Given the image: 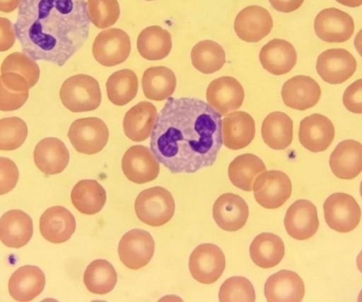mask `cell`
Here are the masks:
<instances>
[{
  "label": "cell",
  "mask_w": 362,
  "mask_h": 302,
  "mask_svg": "<svg viewBox=\"0 0 362 302\" xmlns=\"http://www.w3.org/2000/svg\"><path fill=\"white\" fill-rule=\"evenodd\" d=\"M150 144L171 173L211 167L223 146L221 115L202 100L169 98L157 116Z\"/></svg>",
  "instance_id": "cell-1"
},
{
  "label": "cell",
  "mask_w": 362,
  "mask_h": 302,
  "mask_svg": "<svg viewBox=\"0 0 362 302\" xmlns=\"http://www.w3.org/2000/svg\"><path fill=\"white\" fill-rule=\"evenodd\" d=\"M14 28L23 53L62 67L88 40L87 2L21 0Z\"/></svg>",
  "instance_id": "cell-2"
},
{
  "label": "cell",
  "mask_w": 362,
  "mask_h": 302,
  "mask_svg": "<svg viewBox=\"0 0 362 302\" xmlns=\"http://www.w3.org/2000/svg\"><path fill=\"white\" fill-rule=\"evenodd\" d=\"M62 103L72 112H93L102 101L99 82L87 74L70 76L59 91Z\"/></svg>",
  "instance_id": "cell-3"
},
{
  "label": "cell",
  "mask_w": 362,
  "mask_h": 302,
  "mask_svg": "<svg viewBox=\"0 0 362 302\" xmlns=\"http://www.w3.org/2000/svg\"><path fill=\"white\" fill-rule=\"evenodd\" d=\"M135 211L144 224L152 227L163 226L175 214V201L167 189L153 187L139 193L135 202Z\"/></svg>",
  "instance_id": "cell-4"
},
{
  "label": "cell",
  "mask_w": 362,
  "mask_h": 302,
  "mask_svg": "<svg viewBox=\"0 0 362 302\" xmlns=\"http://www.w3.org/2000/svg\"><path fill=\"white\" fill-rule=\"evenodd\" d=\"M68 137L78 153L93 155L105 148L110 139V131L103 120L90 117L74 121L68 132Z\"/></svg>",
  "instance_id": "cell-5"
},
{
  "label": "cell",
  "mask_w": 362,
  "mask_h": 302,
  "mask_svg": "<svg viewBox=\"0 0 362 302\" xmlns=\"http://www.w3.org/2000/svg\"><path fill=\"white\" fill-rule=\"evenodd\" d=\"M255 201L266 209H276L284 205L291 195V178L282 171H265L253 182Z\"/></svg>",
  "instance_id": "cell-6"
},
{
  "label": "cell",
  "mask_w": 362,
  "mask_h": 302,
  "mask_svg": "<svg viewBox=\"0 0 362 302\" xmlns=\"http://www.w3.org/2000/svg\"><path fill=\"white\" fill-rule=\"evenodd\" d=\"M132 51L131 38L127 32L117 28L98 34L93 45V53L98 63L114 67L124 63Z\"/></svg>",
  "instance_id": "cell-7"
},
{
  "label": "cell",
  "mask_w": 362,
  "mask_h": 302,
  "mask_svg": "<svg viewBox=\"0 0 362 302\" xmlns=\"http://www.w3.org/2000/svg\"><path fill=\"white\" fill-rule=\"evenodd\" d=\"M225 269V255L214 244H202L189 256V269L192 277L200 284H214L221 277Z\"/></svg>",
  "instance_id": "cell-8"
},
{
  "label": "cell",
  "mask_w": 362,
  "mask_h": 302,
  "mask_svg": "<svg viewBox=\"0 0 362 302\" xmlns=\"http://www.w3.org/2000/svg\"><path fill=\"white\" fill-rule=\"evenodd\" d=\"M323 209L329 228L338 233H350L361 222V209L358 203L354 197L346 193L329 195Z\"/></svg>",
  "instance_id": "cell-9"
},
{
  "label": "cell",
  "mask_w": 362,
  "mask_h": 302,
  "mask_svg": "<svg viewBox=\"0 0 362 302\" xmlns=\"http://www.w3.org/2000/svg\"><path fill=\"white\" fill-rule=\"evenodd\" d=\"M119 258L127 269L137 271L148 265L155 254L152 235L142 229H132L123 236L118 248Z\"/></svg>",
  "instance_id": "cell-10"
},
{
  "label": "cell",
  "mask_w": 362,
  "mask_h": 302,
  "mask_svg": "<svg viewBox=\"0 0 362 302\" xmlns=\"http://www.w3.org/2000/svg\"><path fill=\"white\" fill-rule=\"evenodd\" d=\"M355 31L352 16L339 8H325L315 19V32L321 40L340 44L352 37Z\"/></svg>",
  "instance_id": "cell-11"
},
{
  "label": "cell",
  "mask_w": 362,
  "mask_h": 302,
  "mask_svg": "<svg viewBox=\"0 0 362 302\" xmlns=\"http://www.w3.org/2000/svg\"><path fill=\"white\" fill-rule=\"evenodd\" d=\"M150 149L134 146L125 152L122 158V171L127 180L142 185L158 178L160 165Z\"/></svg>",
  "instance_id": "cell-12"
},
{
  "label": "cell",
  "mask_w": 362,
  "mask_h": 302,
  "mask_svg": "<svg viewBox=\"0 0 362 302\" xmlns=\"http://www.w3.org/2000/svg\"><path fill=\"white\" fill-rule=\"evenodd\" d=\"M356 69V59L346 49H329L323 51L317 59V72L329 84L346 82Z\"/></svg>",
  "instance_id": "cell-13"
},
{
  "label": "cell",
  "mask_w": 362,
  "mask_h": 302,
  "mask_svg": "<svg viewBox=\"0 0 362 302\" xmlns=\"http://www.w3.org/2000/svg\"><path fill=\"white\" fill-rule=\"evenodd\" d=\"M206 101L217 112L227 116L243 105L245 91L242 84L232 76L212 81L206 88Z\"/></svg>",
  "instance_id": "cell-14"
},
{
  "label": "cell",
  "mask_w": 362,
  "mask_h": 302,
  "mask_svg": "<svg viewBox=\"0 0 362 302\" xmlns=\"http://www.w3.org/2000/svg\"><path fill=\"white\" fill-rule=\"evenodd\" d=\"M274 27L272 15L263 6H249L243 8L234 21L236 35L246 42H259L269 35Z\"/></svg>",
  "instance_id": "cell-15"
},
{
  "label": "cell",
  "mask_w": 362,
  "mask_h": 302,
  "mask_svg": "<svg viewBox=\"0 0 362 302\" xmlns=\"http://www.w3.org/2000/svg\"><path fill=\"white\" fill-rule=\"evenodd\" d=\"M249 218V208L240 195L226 193L221 195L213 205V219L223 231H240L246 225Z\"/></svg>",
  "instance_id": "cell-16"
},
{
  "label": "cell",
  "mask_w": 362,
  "mask_h": 302,
  "mask_svg": "<svg viewBox=\"0 0 362 302\" xmlns=\"http://www.w3.org/2000/svg\"><path fill=\"white\" fill-rule=\"evenodd\" d=\"M284 225L287 233L293 239H310L319 229L316 206L306 199L295 202L287 210Z\"/></svg>",
  "instance_id": "cell-17"
},
{
  "label": "cell",
  "mask_w": 362,
  "mask_h": 302,
  "mask_svg": "<svg viewBox=\"0 0 362 302\" xmlns=\"http://www.w3.org/2000/svg\"><path fill=\"white\" fill-rule=\"evenodd\" d=\"M335 138V127L327 117L310 115L300 123L299 139L306 150L320 153L327 150Z\"/></svg>",
  "instance_id": "cell-18"
},
{
  "label": "cell",
  "mask_w": 362,
  "mask_h": 302,
  "mask_svg": "<svg viewBox=\"0 0 362 302\" xmlns=\"http://www.w3.org/2000/svg\"><path fill=\"white\" fill-rule=\"evenodd\" d=\"M320 97V86L310 76H293L282 87L283 102L293 110H306L314 108Z\"/></svg>",
  "instance_id": "cell-19"
},
{
  "label": "cell",
  "mask_w": 362,
  "mask_h": 302,
  "mask_svg": "<svg viewBox=\"0 0 362 302\" xmlns=\"http://www.w3.org/2000/svg\"><path fill=\"white\" fill-rule=\"evenodd\" d=\"M255 136V122L252 117L245 112H233L221 120L223 144L230 150L246 148Z\"/></svg>",
  "instance_id": "cell-20"
},
{
  "label": "cell",
  "mask_w": 362,
  "mask_h": 302,
  "mask_svg": "<svg viewBox=\"0 0 362 302\" xmlns=\"http://www.w3.org/2000/svg\"><path fill=\"white\" fill-rule=\"evenodd\" d=\"M74 214L62 206L49 208L40 220V231L45 240L53 244L67 242L76 231Z\"/></svg>",
  "instance_id": "cell-21"
},
{
  "label": "cell",
  "mask_w": 362,
  "mask_h": 302,
  "mask_svg": "<svg viewBox=\"0 0 362 302\" xmlns=\"http://www.w3.org/2000/svg\"><path fill=\"white\" fill-rule=\"evenodd\" d=\"M264 292L269 302H299L305 294V286L295 272L280 271L268 278Z\"/></svg>",
  "instance_id": "cell-22"
},
{
  "label": "cell",
  "mask_w": 362,
  "mask_h": 302,
  "mask_svg": "<svg viewBox=\"0 0 362 302\" xmlns=\"http://www.w3.org/2000/svg\"><path fill=\"white\" fill-rule=\"evenodd\" d=\"M33 221L21 210H11L0 218V241L10 248H21L33 237Z\"/></svg>",
  "instance_id": "cell-23"
},
{
  "label": "cell",
  "mask_w": 362,
  "mask_h": 302,
  "mask_svg": "<svg viewBox=\"0 0 362 302\" xmlns=\"http://www.w3.org/2000/svg\"><path fill=\"white\" fill-rule=\"evenodd\" d=\"M295 47L284 40H270L259 52V62L264 69L274 76H283L293 70L297 64Z\"/></svg>",
  "instance_id": "cell-24"
},
{
  "label": "cell",
  "mask_w": 362,
  "mask_h": 302,
  "mask_svg": "<svg viewBox=\"0 0 362 302\" xmlns=\"http://www.w3.org/2000/svg\"><path fill=\"white\" fill-rule=\"evenodd\" d=\"M69 159L67 146L57 138H45L34 150V163L46 175L62 173L67 168Z\"/></svg>",
  "instance_id": "cell-25"
},
{
  "label": "cell",
  "mask_w": 362,
  "mask_h": 302,
  "mask_svg": "<svg viewBox=\"0 0 362 302\" xmlns=\"http://www.w3.org/2000/svg\"><path fill=\"white\" fill-rule=\"evenodd\" d=\"M46 284L44 272L37 267L25 265L19 267L11 276L8 292L14 301L27 302L33 301L42 294Z\"/></svg>",
  "instance_id": "cell-26"
},
{
  "label": "cell",
  "mask_w": 362,
  "mask_h": 302,
  "mask_svg": "<svg viewBox=\"0 0 362 302\" xmlns=\"http://www.w3.org/2000/svg\"><path fill=\"white\" fill-rule=\"evenodd\" d=\"M158 114L151 102H139L125 114L123 129L132 141L142 142L152 135Z\"/></svg>",
  "instance_id": "cell-27"
},
{
  "label": "cell",
  "mask_w": 362,
  "mask_h": 302,
  "mask_svg": "<svg viewBox=\"0 0 362 302\" xmlns=\"http://www.w3.org/2000/svg\"><path fill=\"white\" fill-rule=\"evenodd\" d=\"M332 171L341 180H353L362 172V144L344 140L336 146L329 159Z\"/></svg>",
  "instance_id": "cell-28"
},
{
  "label": "cell",
  "mask_w": 362,
  "mask_h": 302,
  "mask_svg": "<svg viewBox=\"0 0 362 302\" xmlns=\"http://www.w3.org/2000/svg\"><path fill=\"white\" fill-rule=\"evenodd\" d=\"M264 142L274 150H285L291 146L293 138V122L288 115L274 112L268 115L262 125Z\"/></svg>",
  "instance_id": "cell-29"
},
{
  "label": "cell",
  "mask_w": 362,
  "mask_h": 302,
  "mask_svg": "<svg viewBox=\"0 0 362 302\" xmlns=\"http://www.w3.org/2000/svg\"><path fill=\"white\" fill-rule=\"evenodd\" d=\"M176 85L175 74L165 66L148 68L142 76L144 95L152 101H165L171 98Z\"/></svg>",
  "instance_id": "cell-30"
},
{
  "label": "cell",
  "mask_w": 362,
  "mask_h": 302,
  "mask_svg": "<svg viewBox=\"0 0 362 302\" xmlns=\"http://www.w3.org/2000/svg\"><path fill=\"white\" fill-rule=\"evenodd\" d=\"M172 36L168 30L159 25H151L142 30L138 36L139 54L148 61H161L172 51Z\"/></svg>",
  "instance_id": "cell-31"
},
{
  "label": "cell",
  "mask_w": 362,
  "mask_h": 302,
  "mask_svg": "<svg viewBox=\"0 0 362 302\" xmlns=\"http://www.w3.org/2000/svg\"><path fill=\"white\" fill-rule=\"evenodd\" d=\"M284 243L280 237L274 233H261L251 243V260L261 269L276 267L284 258Z\"/></svg>",
  "instance_id": "cell-32"
},
{
  "label": "cell",
  "mask_w": 362,
  "mask_h": 302,
  "mask_svg": "<svg viewBox=\"0 0 362 302\" xmlns=\"http://www.w3.org/2000/svg\"><path fill=\"white\" fill-rule=\"evenodd\" d=\"M71 202L81 214L93 216L105 206V189L97 180H81L72 189Z\"/></svg>",
  "instance_id": "cell-33"
},
{
  "label": "cell",
  "mask_w": 362,
  "mask_h": 302,
  "mask_svg": "<svg viewBox=\"0 0 362 302\" xmlns=\"http://www.w3.org/2000/svg\"><path fill=\"white\" fill-rule=\"evenodd\" d=\"M265 171V163L259 157L253 154H243L230 163L228 174L230 182L236 188L250 192L255 178Z\"/></svg>",
  "instance_id": "cell-34"
},
{
  "label": "cell",
  "mask_w": 362,
  "mask_h": 302,
  "mask_svg": "<svg viewBox=\"0 0 362 302\" xmlns=\"http://www.w3.org/2000/svg\"><path fill=\"white\" fill-rule=\"evenodd\" d=\"M118 281V275L112 263L99 259L87 267L84 284L93 294L105 295L112 292Z\"/></svg>",
  "instance_id": "cell-35"
},
{
  "label": "cell",
  "mask_w": 362,
  "mask_h": 302,
  "mask_svg": "<svg viewBox=\"0 0 362 302\" xmlns=\"http://www.w3.org/2000/svg\"><path fill=\"white\" fill-rule=\"evenodd\" d=\"M110 101L115 105L124 106L135 99L138 93V78L131 69L114 72L106 83Z\"/></svg>",
  "instance_id": "cell-36"
},
{
  "label": "cell",
  "mask_w": 362,
  "mask_h": 302,
  "mask_svg": "<svg viewBox=\"0 0 362 302\" xmlns=\"http://www.w3.org/2000/svg\"><path fill=\"white\" fill-rule=\"evenodd\" d=\"M192 64L204 74L218 71L226 64V52L218 42L213 40H202L192 49Z\"/></svg>",
  "instance_id": "cell-37"
},
{
  "label": "cell",
  "mask_w": 362,
  "mask_h": 302,
  "mask_svg": "<svg viewBox=\"0 0 362 302\" xmlns=\"http://www.w3.org/2000/svg\"><path fill=\"white\" fill-rule=\"evenodd\" d=\"M28 127L18 117L0 119V151H14L25 144Z\"/></svg>",
  "instance_id": "cell-38"
},
{
  "label": "cell",
  "mask_w": 362,
  "mask_h": 302,
  "mask_svg": "<svg viewBox=\"0 0 362 302\" xmlns=\"http://www.w3.org/2000/svg\"><path fill=\"white\" fill-rule=\"evenodd\" d=\"M12 71L23 76L29 83L30 88L35 86L40 80V70L36 61L23 52H15L8 55L2 63L0 72Z\"/></svg>",
  "instance_id": "cell-39"
},
{
  "label": "cell",
  "mask_w": 362,
  "mask_h": 302,
  "mask_svg": "<svg viewBox=\"0 0 362 302\" xmlns=\"http://www.w3.org/2000/svg\"><path fill=\"white\" fill-rule=\"evenodd\" d=\"M87 10L90 23L99 29L114 25L121 13L118 0H88Z\"/></svg>",
  "instance_id": "cell-40"
},
{
  "label": "cell",
  "mask_w": 362,
  "mask_h": 302,
  "mask_svg": "<svg viewBox=\"0 0 362 302\" xmlns=\"http://www.w3.org/2000/svg\"><path fill=\"white\" fill-rule=\"evenodd\" d=\"M221 302L255 301V291L247 278L234 276L223 282L218 294Z\"/></svg>",
  "instance_id": "cell-41"
},
{
  "label": "cell",
  "mask_w": 362,
  "mask_h": 302,
  "mask_svg": "<svg viewBox=\"0 0 362 302\" xmlns=\"http://www.w3.org/2000/svg\"><path fill=\"white\" fill-rule=\"evenodd\" d=\"M18 178L16 163L6 157H0V195L12 191L16 187Z\"/></svg>",
  "instance_id": "cell-42"
},
{
  "label": "cell",
  "mask_w": 362,
  "mask_h": 302,
  "mask_svg": "<svg viewBox=\"0 0 362 302\" xmlns=\"http://www.w3.org/2000/svg\"><path fill=\"white\" fill-rule=\"evenodd\" d=\"M29 98V91L17 93L11 91L2 83L0 79V110L1 112H13L25 105Z\"/></svg>",
  "instance_id": "cell-43"
},
{
  "label": "cell",
  "mask_w": 362,
  "mask_h": 302,
  "mask_svg": "<svg viewBox=\"0 0 362 302\" xmlns=\"http://www.w3.org/2000/svg\"><path fill=\"white\" fill-rule=\"evenodd\" d=\"M344 104L349 112L362 114V79L355 81L344 91Z\"/></svg>",
  "instance_id": "cell-44"
},
{
  "label": "cell",
  "mask_w": 362,
  "mask_h": 302,
  "mask_svg": "<svg viewBox=\"0 0 362 302\" xmlns=\"http://www.w3.org/2000/svg\"><path fill=\"white\" fill-rule=\"evenodd\" d=\"M16 38L14 25L8 18L0 17V52L12 48Z\"/></svg>",
  "instance_id": "cell-45"
},
{
  "label": "cell",
  "mask_w": 362,
  "mask_h": 302,
  "mask_svg": "<svg viewBox=\"0 0 362 302\" xmlns=\"http://www.w3.org/2000/svg\"><path fill=\"white\" fill-rule=\"evenodd\" d=\"M0 79H1L2 83L11 91H17V93L29 91L30 85L28 81L23 76L15 74V72H4L0 76Z\"/></svg>",
  "instance_id": "cell-46"
},
{
  "label": "cell",
  "mask_w": 362,
  "mask_h": 302,
  "mask_svg": "<svg viewBox=\"0 0 362 302\" xmlns=\"http://www.w3.org/2000/svg\"><path fill=\"white\" fill-rule=\"evenodd\" d=\"M274 10L282 13H291L300 8L304 0H269Z\"/></svg>",
  "instance_id": "cell-47"
},
{
  "label": "cell",
  "mask_w": 362,
  "mask_h": 302,
  "mask_svg": "<svg viewBox=\"0 0 362 302\" xmlns=\"http://www.w3.org/2000/svg\"><path fill=\"white\" fill-rule=\"evenodd\" d=\"M21 0H0V12L11 13L16 10Z\"/></svg>",
  "instance_id": "cell-48"
},
{
  "label": "cell",
  "mask_w": 362,
  "mask_h": 302,
  "mask_svg": "<svg viewBox=\"0 0 362 302\" xmlns=\"http://www.w3.org/2000/svg\"><path fill=\"white\" fill-rule=\"evenodd\" d=\"M342 6H349V8H357L362 6V0H336Z\"/></svg>",
  "instance_id": "cell-49"
},
{
  "label": "cell",
  "mask_w": 362,
  "mask_h": 302,
  "mask_svg": "<svg viewBox=\"0 0 362 302\" xmlns=\"http://www.w3.org/2000/svg\"><path fill=\"white\" fill-rule=\"evenodd\" d=\"M354 46L355 48H356L357 52H358L359 55L362 57V29L356 34Z\"/></svg>",
  "instance_id": "cell-50"
},
{
  "label": "cell",
  "mask_w": 362,
  "mask_h": 302,
  "mask_svg": "<svg viewBox=\"0 0 362 302\" xmlns=\"http://www.w3.org/2000/svg\"><path fill=\"white\" fill-rule=\"evenodd\" d=\"M357 267H358L359 271L362 273V252L357 257Z\"/></svg>",
  "instance_id": "cell-51"
},
{
  "label": "cell",
  "mask_w": 362,
  "mask_h": 302,
  "mask_svg": "<svg viewBox=\"0 0 362 302\" xmlns=\"http://www.w3.org/2000/svg\"><path fill=\"white\" fill-rule=\"evenodd\" d=\"M358 301L362 302V291H361V294H359Z\"/></svg>",
  "instance_id": "cell-52"
},
{
  "label": "cell",
  "mask_w": 362,
  "mask_h": 302,
  "mask_svg": "<svg viewBox=\"0 0 362 302\" xmlns=\"http://www.w3.org/2000/svg\"><path fill=\"white\" fill-rule=\"evenodd\" d=\"M361 197H362V182H361Z\"/></svg>",
  "instance_id": "cell-53"
},
{
  "label": "cell",
  "mask_w": 362,
  "mask_h": 302,
  "mask_svg": "<svg viewBox=\"0 0 362 302\" xmlns=\"http://www.w3.org/2000/svg\"><path fill=\"white\" fill-rule=\"evenodd\" d=\"M146 1H154V0H146Z\"/></svg>",
  "instance_id": "cell-54"
}]
</instances>
